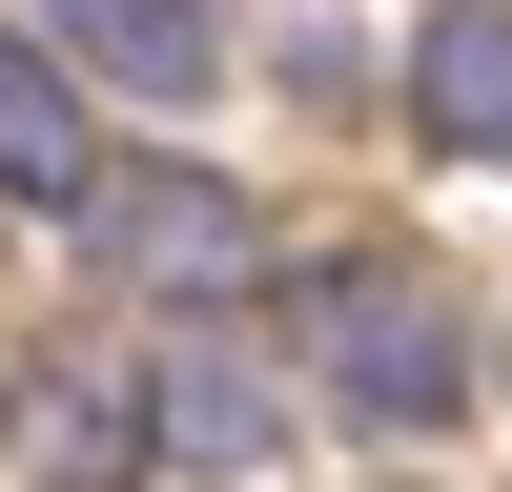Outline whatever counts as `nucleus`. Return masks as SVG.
<instances>
[{
  "label": "nucleus",
  "instance_id": "nucleus-6",
  "mask_svg": "<svg viewBox=\"0 0 512 492\" xmlns=\"http://www.w3.org/2000/svg\"><path fill=\"white\" fill-rule=\"evenodd\" d=\"M103 123H82V82L41 62V41H0V205H21V226H82V205H103Z\"/></svg>",
  "mask_w": 512,
  "mask_h": 492
},
{
  "label": "nucleus",
  "instance_id": "nucleus-2",
  "mask_svg": "<svg viewBox=\"0 0 512 492\" xmlns=\"http://www.w3.org/2000/svg\"><path fill=\"white\" fill-rule=\"evenodd\" d=\"M62 246H82L103 287H164V308H205V287H226L267 226H246V185H226V164H103V205H82Z\"/></svg>",
  "mask_w": 512,
  "mask_h": 492
},
{
  "label": "nucleus",
  "instance_id": "nucleus-5",
  "mask_svg": "<svg viewBox=\"0 0 512 492\" xmlns=\"http://www.w3.org/2000/svg\"><path fill=\"white\" fill-rule=\"evenodd\" d=\"M21 41L62 82H144V103H205L226 62V0H21Z\"/></svg>",
  "mask_w": 512,
  "mask_h": 492
},
{
  "label": "nucleus",
  "instance_id": "nucleus-3",
  "mask_svg": "<svg viewBox=\"0 0 512 492\" xmlns=\"http://www.w3.org/2000/svg\"><path fill=\"white\" fill-rule=\"evenodd\" d=\"M144 451L164 472H287V369L226 328H164L144 349Z\"/></svg>",
  "mask_w": 512,
  "mask_h": 492
},
{
  "label": "nucleus",
  "instance_id": "nucleus-1",
  "mask_svg": "<svg viewBox=\"0 0 512 492\" xmlns=\"http://www.w3.org/2000/svg\"><path fill=\"white\" fill-rule=\"evenodd\" d=\"M267 308L308 328V369L369 410V431H451V410H472V328H451V287L390 267V246H328V267L267 287Z\"/></svg>",
  "mask_w": 512,
  "mask_h": 492
},
{
  "label": "nucleus",
  "instance_id": "nucleus-7",
  "mask_svg": "<svg viewBox=\"0 0 512 492\" xmlns=\"http://www.w3.org/2000/svg\"><path fill=\"white\" fill-rule=\"evenodd\" d=\"M410 123H431L451 164H512V0H431V41H410Z\"/></svg>",
  "mask_w": 512,
  "mask_h": 492
},
{
  "label": "nucleus",
  "instance_id": "nucleus-4",
  "mask_svg": "<svg viewBox=\"0 0 512 492\" xmlns=\"http://www.w3.org/2000/svg\"><path fill=\"white\" fill-rule=\"evenodd\" d=\"M21 472H41V492L164 472V451H144V349H41V369H21Z\"/></svg>",
  "mask_w": 512,
  "mask_h": 492
}]
</instances>
